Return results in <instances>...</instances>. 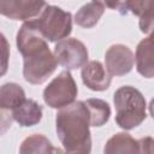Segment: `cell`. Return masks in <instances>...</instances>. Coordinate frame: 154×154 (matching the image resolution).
<instances>
[{
    "label": "cell",
    "instance_id": "1",
    "mask_svg": "<svg viewBox=\"0 0 154 154\" xmlns=\"http://www.w3.org/2000/svg\"><path fill=\"white\" fill-rule=\"evenodd\" d=\"M90 117L84 101L73 103L58 111L55 117L57 135L67 154H90Z\"/></svg>",
    "mask_w": 154,
    "mask_h": 154
},
{
    "label": "cell",
    "instance_id": "2",
    "mask_svg": "<svg viewBox=\"0 0 154 154\" xmlns=\"http://www.w3.org/2000/svg\"><path fill=\"white\" fill-rule=\"evenodd\" d=\"M116 123L124 130H132L141 125L146 114V99L142 93L131 85L118 88L113 95Z\"/></svg>",
    "mask_w": 154,
    "mask_h": 154
},
{
    "label": "cell",
    "instance_id": "3",
    "mask_svg": "<svg viewBox=\"0 0 154 154\" xmlns=\"http://www.w3.org/2000/svg\"><path fill=\"white\" fill-rule=\"evenodd\" d=\"M35 20L41 34L49 42L65 40L72 31L71 13L54 5H47Z\"/></svg>",
    "mask_w": 154,
    "mask_h": 154
},
{
    "label": "cell",
    "instance_id": "4",
    "mask_svg": "<svg viewBox=\"0 0 154 154\" xmlns=\"http://www.w3.org/2000/svg\"><path fill=\"white\" fill-rule=\"evenodd\" d=\"M78 94L76 82L70 71H61L43 90V100L51 108H64L75 102Z\"/></svg>",
    "mask_w": 154,
    "mask_h": 154
},
{
    "label": "cell",
    "instance_id": "5",
    "mask_svg": "<svg viewBox=\"0 0 154 154\" xmlns=\"http://www.w3.org/2000/svg\"><path fill=\"white\" fill-rule=\"evenodd\" d=\"M58 61L49 47L31 55L23 58V77L31 84H42L55 71Z\"/></svg>",
    "mask_w": 154,
    "mask_h": 154
},
{
    "label": "cell",
    "instance_id": "6",
    "mask_svg": "<svg viewBox=\"0 0 154 154\" xmlns=\"http://www.w3.org/2000/svg\"><path fill=\"white\" fill-rule=\"evenodd\" d=\"M88 55L85 45L73 37L61 40L54 47V57L58 64L67 71L83 67L88 63Z\"/></svg>",
    "mask_w": 154,
    "mask_h": 154
},
{
    "label": "cell",
    "instance_id": "7",
    "mask_svg": "<svg viewBox=\"0 0 154 154\" xmlns=\"http://www.w3.org/2000/svg\"><path fill=\"white\" fill-rule=\"evenodd\" d=\"M16 43L18 52L23 58L31 57L46 48H48V43L43 35L41 34L37 23L35 19L24 22L19 28L16 37Z\"/></svg>",
    "mask_w": 154,
    "mask_h": 154
},
{
    "label": "cell",
    "instance_id": "8",
    "mask_svg": "<svg viewBox=\"0 0 154 154\" xmlns=\"http://www.w3.org/2000/svg\"><path fill=\"white\" fill-rule=\"evenodd\" d=\"M135 63L132 51L125 45H112L105 54L106 70L111 76H124L129 73Z\"/></svg>",
    "mask_w": 154,
    "mask_h": 154
},
{
    "label": "cell",
    "instance_id": "9",
    "mask_svg": "<svg viewBox=\"0 0 154 154\" xmlns=\"http://www.w3.org/2000/svg\"><path fill=\"white\" fill-rule=\"evenodd\" d=\"M48 4L32 0H1L0 13L14 20H31L30 18L42 13Z\"/></svg>",
    "mask_w": 154,
    "mask_h": 154
},
{
    "label": "cell",
    "instance_id": "10",
    "mask_svg": "<svg viewBox=\"0 0 154 154\" xmlns=\"http://www.w3.org/2000/svg\"><path fill=\"white\" fill-rule=\"evenodd\" d=\"M81 76L84 85L94 91H103L108 89L112 79V76L97 60L88 61L82 67Z\"/></svg>",
    "mask_w": 154,
    "mask_h": 154
},
{
    "label": "cell",
    "instance_id": "11",
    "mask_svg": "<svg viewBox=\"0 0 154 154\" xmlns=\"http://www.w3.org/2000/svg\"><path fill=\"white\" fill-rule=\"evenodd\" d=\"M124 14L128 11L140 17V30L144 34L154 30V0H131L123 2Z\"/></svg>",
    "mask_w": 154,
    "mask_h": 154
},
{
    "label": "cell",
    "instance_id": "12",
    "mask_svg": "<svg viewBox=\"0 0 154 154\" xmlns=\"http://www.w3.org/2000/svg\"><path fill=\"white\" fill-rule=\"evenodd\" d=\"M136 70L146 78H154V46L149 38H143L138 42L135 54Z\"/></svg>",
    "mask_w": 154,
    "mask_h": 154
},
{
    "label": "cell",
    "instance_id": "13",
    "mask_svg": "<svg viewBox=\"0 0 154 154\" xmlns=\"http://www.w3.org/2000/svg\"><path fill=\"white\" fill-rule=\"evenodd\" d=\"M12 118L23 128L34 126L38 124L42 118V106L32 99H26L20 106L12 111Z\"/></svg>",
    "mask_w": 154,
    "mask_h": 154
},
{
    "label": "cell",
    "instance_id": "14",
    "mask_svg": "<svg viewBox=\"0 0 154 154\" xmlns=\"http://www.w3.org/2000/svg\"><path fill=\"white\" fill-rule=\"evenodd\" d=\"M103 154H140V144L131 135L117 132L106 142Z\"/></svg>",
    "mask_w": 154,
    "mask_h": 154
},
{
    "label": "cell",
    "instance_id": "15",
    "mask_svg": "<svg viewBox=\"0 0 154 154\" xmlns=\"http://www.w3.org/2000/svg\"><path fill=\"white\" fill-rule=\"evenodd\" d=\"M105 2L90 1L84 4L75 14V23L82 28H93L97 24L105 12Z\"/></svg>",
    "mask_w": 154,
    "mask_h": 154
},
{
    "label": "cell",
    "instance_id": "16",
    "mask_svg": "<svg viewBox=\"0 0 154 154\" xmlns=\"http://www.w3.org/2000/svg\"><path fill=\"white\" fill-rule=\"evenodd\" d=\"M25 93L17 83H5L0 88V108L13 111L25 101Z\"/></svg>",
    "mask_w": 154,
    "mask_h": 154
},
{
    "label": "cell",
    "instance_id": "17",
    "mask_svg": "<svg viewBox=\"0 0 154 154\" xmlns=\"http://www.w3.org/2000/svg\"><path fill=\"white\" fill-rule=\"evenodd\" d=\"M54 147L51 141L41 135L34 134L28 136L19 147V154H52Z\"/></svg>",
    "mask_w": 154,
    "mask_h": 154
},
{
    "label": "cell",
    "instance_id": "18",
    "mask_svg": "<svg viewBox=\"0 0 154 154\" xmlns=\"http://www.w3.org/2000/svg\"><path fill=\"white\" fill-rule=\"evenodd\" d=\"M90 117V126H102L105 125L111 116L109 105L101 99H88L84 101Z\"/></svg>",
    "mask_w": 154,
    "mask_h": 154
},
{
    "label": "cell",
    "instance_id": "19",
    "mask_svg": "<svg viewBox=\"0 0 154 154\" xmlns=\"http://www.w3.org/2000/svg\"><path fill=\"white\" fill-rule=\"evenodd\" d=\"M148 108H149V113H150V116L154 118V97L150 100V102H149V106H148Z\"/></svg>",
    "mask_w": 154,
    "mask_h": 154
},
{
    "label": "cell",
    "instance_id": "20",
    "mask_svg": "<svg viewBox=\"0 0 154 154\" xmlns=\"http://www.w3.org/2000/svg\"><path fill=\"white\" fill-rule=\"evenodd\" d=\"M52 154H67V153H66L64 149L59 148V147H54V149H53Z\"/></svg>",
    "mask_w": 154,
    "mask_h": 154
},
{
    "label": "cell",
    "instance_id": "21",
    "mask_svg": "<svg viewBox=\"0 0 154 154\" xmlns=\"http://www.w3.org/2000/svg\"><path fill=\"white\" fill-rule=\"evenodd\" d=\"M148 38H149V41H150V43L154 46V30L150 32V35L148 36Z\"/></svg>",
    "mask_w": 154,
    "mask_h": 154
}]
</instances>
